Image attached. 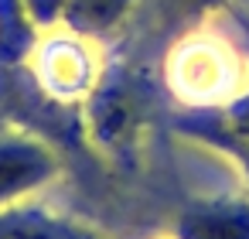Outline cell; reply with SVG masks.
Returning <instances> with one entry per match:
<instances>
[{"label": "cell", "mask_w": 249, "mask_h": 239, "mask_svg": "<svg viewBox=\"0 0 249 239\" xmlns=\"http://www.w3.org/2000/svg\"><path fill=\"white\" fill-rule=\"evenodd\" d=\"M171 86L188 103H222L242 89V62L239 55L212 35L188 38L171 55Z\"/></svg>", "instance_id": "cell-1"}, {"label": "cell", "mask_w": 249, "mask_h": 239, "mask_svg": "<svg viewBox=\"0 0 249 239\" xmlns=\"http://www.w3.org/2000/svg\"><path fill=\"white\" fill-rule=\"evenodd\" d=\"M45 82L55 89V92H79L89 79V65H86V55L79 48H65V45H55L45 52V69H41Z\"/></svg>", "instance_id": "cell-2"}]
</instances>
